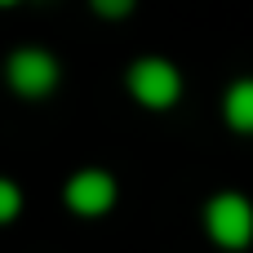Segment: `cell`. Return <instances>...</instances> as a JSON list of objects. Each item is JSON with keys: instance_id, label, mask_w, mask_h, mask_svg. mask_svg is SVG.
Returning a JSON list of instances; mask_svg holds the SVG:
<instances>
[{"instance_id": "8", "label": "cell", "mask_w": 253, "mask_h": 253, "mask_svg": "<svg viewBox=\"0 0 253 253\" xmlns=\"http://www.w3.org/2000/svg\"><path fill=\"white\" fill-rule=\"evenodd\" d=\"M13 4H22V0H0V9H13Z\"/></svg>"}, {"instance_id": "6", "label": "cell", "mask_w": 253, "mask_h": 253, "mask_svg": "<svg viewBox=\"0 0 253 253\" xmlns=\"http://www.w3.org/2000/svg\"><path fill=\"white\" fill-rule=\"evenodd\" d=\"M22 213V187L13 178H0V222H13Z\"/></svg>"}, {"instance_id": "4", "label": "cell", "mask_w": 253, "mask_h": 253, "mask_svg": "<svg viewBox=\"0 0 253 253\" xmlns=\"http://www.w3.org/2000/svg\"><path fill=\"white\" fill-rule=\"evenodd\" d=\"M116 196H120V187H116V178H111L107 169H76V173L67 178V187H62L67 209L80 213V218H102V213H111Z\"/></svg>"}, {"instance_id": "2", "label": "cell", "mask_w": 253, "mask_h": 253, "mask_svg": "<svg viewBox=\"0 0 253 253\" xmlns=\"http://www.w3.org/2000/svg\"><path fill=\"white\" fill-rule=\"evenodd\" d=\"M125 84H129V98L138 107H147V111H169L182 98V71L169 58H156V53L151 58H138L129 67Z\"/></svg>"}, {"instance_id": "5", "label": "cell", "mask_w": 253, "mask_h": 253, "mask_svg": "<svg viewBox=\"0 0 253 253\" xmlns=\"http://www.w3.org/2000/svg\"><path fill=\"white\" fill-rule=\"evenodd\" d=\"M222 120H227V129L253 138V76H240V80L227 84V93H222Z\"/></svg>"}, {"instance_id": "3", "label": "cell", "mask_w": 253, "mask_h": 253, "mask_svg": "<svg viewBox=\"0 0 253 253\" xmlns=\"http://www.w3.org/2000/svg\"><path fill=\"white\" fill-rule=\"evenodd\" d=\"M205 231L218 249L240 253L253 240V205L240 196V191H218L209 196L205 205Z\"/></svg>"}, {"instance_id": "1", "label": "cell", "mask_w": 253, "mask_h": 253, "mask_svg": "<svg viewBox=\"0 0 253 253\" xmlns=\"http://www.w3.org/2000/svg\"><path fill=\"white\" fill-rule=\"evenodd\" d=\"M58 80H62V67H58V58H53L49 49H40V44H22V49H13V53L4 58V84H9L18 98H27V102L49 98V93L58 89Z\"/></svg>"}, {"instance_id": "7", "label": "cell", "mask_w": 253, "mask_h": 253, "mask_svg": "<svg viewBox=\"0 0 253 253\" xmlns=\"http://www.w3.org/2000/svg\"><path fill=\"white\" fill-rule=\"evenodd\" d=\"M89 9H93L98 18H111V22H116V18H129V13L138 9V0H89Z\"/></svg>"}]
</instances>
